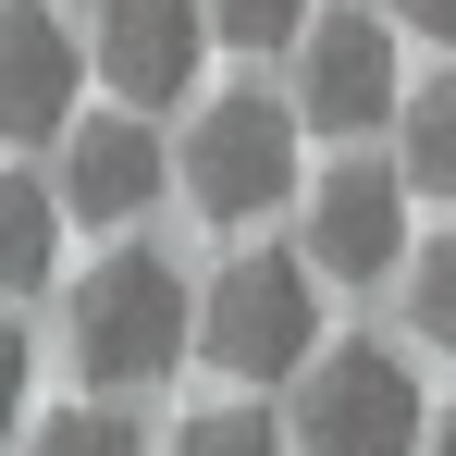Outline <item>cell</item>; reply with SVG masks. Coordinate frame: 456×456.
<instances>
[{
	"label": "cell",
	"instance_id": "cell-12",
	"mask_svg": "<svg viewBox=\"0 0 456 456\" xmlns=\"http://www.w3.org/2000/svg\"><path fill=\"white\" fill-rule=\"evenodd\" d=\"M210 37H223V50H297L308 0H210Z\"/></svg>",
	"mask_w": 456,
	"mask_h": 456
},
{
	"label": "cell",
	"instance_id": "cell-5",
	"mask_svg": "<svg viewBox=\"0 0 456 456\" xmlns=\"http://www.w3.org/2000/svg\"><path fill=\"white\" fill-rule=\"evenodd\" d=\"M297 111L321 136H370L407 111V86H395V25L382 12H308L297 37Z\"/></svg>",
	"mask_w": 456,
	"mask_h": 456
},
{
	"label": "cell",
	"instance_id": "cell-16",
	"mask_svg": "<svg viewBox=\"0 0 456 456\" xmlns=\"http://www.w3.org/2000/svg\"><path fill=\"white\" fill-rule=\"evenodd\" d=\"M12 407H25V321L0 308V419H12Z\"/></svg>",
	"mask_w": 456,
	"mask_h": 456
},
{
	"label": "cell",
	"instance_id": "cell-14",
	"mask_svg": "<svg viewBox=\"0 0 456 456\" xmlns=\"http://www.w3.org/2000/svg\"><path fill=\"white\" fill-rule=\"evenodd\" d=\"M407 308H419V333H432V346L456 358V223L419 247V272H407Z\"/></svg>",
	"mask_w": 456,
	"mask_h": 456
},
{
	"label": "cell",
	"instance_id": "cell-6",
	"mask_svg": "<svg viewBox=\"0 0 456 456\" xmlns=\"http://www.w3.org/2000/svg\"><path fill=\"white\" fill-rule=\"evenodd\" d=\"M86 62H99V86L124 111H173L198 86V62H210V0H111Z\"/></svg>",
	"mask_w": 456,
	"mask_h": 456
},
{
	"label": "cell",
	"instance_id": "cell-17",
	"mask_svg": "<svg viewBox=\"0 0 456 456\" xmlns=\"http://www.w3.org/2000/svg\"><path fill=\"white\" fill-rule=\"evenodd\" d=\"M395 25H419V37H456V0H382Z\"/></svg>",
	"mask_w": 456,
	"mask_h": 456
},
{
	"label": "cell",
	"instance_id": "cell-1",
	"mask_svg": "<svg viewBox=\"0 0 456 456\" xmlns=\"http://www.w3.org/2000/svg\"><path fill=\"white\" fill-rule=\"evenodd\" d=\"M198 358V284L160 259V247H111L75 284V370L99 395H149Z\"/></svg>",
	"mask_w": 456,
	"mask_h": 456
},
{
	"label": "cell",
	"instance_id": "cell-4",
	"mask_svg": "<svg viewBox=\"0 0 456 456\" xmlns=\"http://www.w3.org/2000/svg\"><path fill=\"white\" fill-rule=\"evenodd\" d=\"M297 124L284 99H259V86H234L198 111V136H185V198L210 210V223H272L284 198H297Z\"/></svg>",
	"mask_w": 456,
	"mask_h": 456
},
{
	"label": "cell",
	"instance_id": "cell-18",
	"mask_svg": "<svg viewBox=\"0 0 456 456\" xmlns=\"http://www.w3.org/2000/svg\"><path fill=\"white\" fill-rule=\"evenodd\" d=\"M419 456H456V419H444V432H432V444H419Z\"/></svg>",
	"mask_w": 456,
	"mask_h": 456
},
{
	"label": "cell",
	"instance_id": "cell-11",
	"mask_svg": "<svg viewBox=\"0 0 456 456\" xmlns=\"http://www.w3.org/2000/svg\"><path fill=\"white\" fill-rule=\"evenodd\" d=\"M395 124H407V185H419V198H456V62L432 86H407Z\"/></svg>",
	"mask_w": 456,
	"mask_h": 456
},
{
	"label": "cell",
	"instance_id": "cell-8",
	"mask_svg": "<svg viewBox=\"0 0 456 456\" xmlns=\"http://www.w3.org/2000/svg\"><path fill=\"white\" fill-rule=\"evenodd\" d=\"M75 25H50V0H0V136L25 149V136H50V124H75Z\"/></svg>",
	"mask_w": 456,
	"mask_h": 456
},
{
	"label": "cell",
	"instance_id": "cell-9",
	"mask_svg": "<svg viewBox=\"0 0 456 456\" xmlns=\"http://www.w3.org/2000/svg\"><path fill=\"white\" fill-rule=\"evenodd\" d=\"M160 185H173V160H160L149 111L75 124V149H62V210H75V223H149Z\"/></svg>",
	"mask_w": 456,
	"mask_h": 456
},
{
	"label": "cell",
	"instance_id": "cell-2",
	"mask_svg": "<svg viewBox=\"0 0 456 456\" xmlns=\"http://www.w3.org/2000/svg\"><path fill=\"white\" fill-rule=\"evenodd\" d=\"M198 358L223 382H297L321 358V272H308L297 247H234L223 272H210V297H198Z\"/></svg>",
	"mask_w": 456,
	"mask_h": 456
},
{
	"label": "cell",
	"instance_id": "cell-7",
	"mask_svg": "<svg viewBox=\"0 0 456 456\" xmlns=\"http://www.w3.org/2000/svg\"><path fill=\"white\" fill-rule=\"evenodd\" d=\"M407 259V173L382 160H333L308 185V272L321 284H382Z\"/></svg>",
	"mask_w": 456,
	"mask_h": 456
},
{
	"label": "cell",
	"instance_id": "cell-10",
	"mask_svg": "<svg viewBox=\"0 0 456 456\" xmlns=\"http://www.w3.org/2000/svg\"><path fill=\"white\" fill-rule=\"evenodd\" d=\"M62 223H75V210H50V185H37V173H0V297L50 284V259H62Z\"/></svg>",
	"mask_w": 456,
	"mask_h": 456
},
{
	"label": "cell",
	"instance_id": "cell-13",
	"mask_svg": "<svg viewBox=\"0 0 456 456\" xmlns=\"http://www.w3.org/2000/svg\"><path fill=\"white\" fill-rule=\"evenodd\" d=\"M25 456H149V444H136V419H111V407H62V419H37Z\"/></svg>",
	"mask_w": 456,
	"mask_h": 456
},
{
	"label": "cell",
	"instance_id": "cell-3",
	"mask_svg": "<svg viewBox=\"0 0 456 456\" xmlns=\"http://www.w3.org/2000/svg\"><path fill=\"white\" fill-rule=\"evenodd\" d=\"M284 444L297 456H419V370L395 346H321L297 370V407H284Z\"/></svg>",
	"mask_w": 456,
	"mask_h": 456
},
{
	"label": "cell",
	"instance_id": "cell-15",
	"mask_svg": "<svg viewBox=\"0 0 456 456\" xmlns=\"http://www.w3.org/2000/svg\"><path fill=\"white\" fill-rule=\"evenodd\" d=\"M173 456H297L284 444V419H247V407H210V419H185V444Z\"/></svg>",
	"mask_w": 456,
	"mask_h": 456
}]
</instances>
